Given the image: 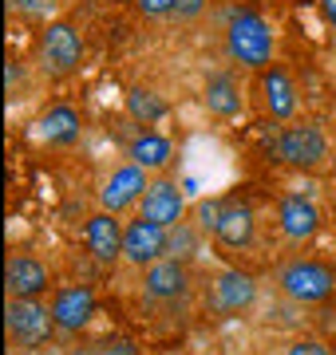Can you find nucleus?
I'll return each instance as SVG.
<instances>
[{
    "instance_id": "20",
    "label": "nucleus",
    "mask_w": 336,
    "mask_h": 355,
    "mask_svg": "<svg viewBox=\"0 0 336 355\" xmlns=\"http://www.w3.org/2000/svg\"><path fill=\"white\" fill-rule=\"evenodd\" d=\"M127 114L151 127V123H158V119L167 114V103L158 99L155 91H146V87H131V91H127Z\"/></svg>"
},
{
    "instance_id": "21",
    "label": "nucleus",
    "mask_w": 336,
    "mask_h": 355,
    "mask_svg": "<svg viewBox=\"0 0 336 355\" xmlns=\"http://www.w3.org/2000/svg\"><path fill=\"white\" fill-rule=\"evenodd\" d=\"M198 253V233L194 229H186L178 221V225L167 229V257H178V261H190V257Z\"/></svg>"
},
{
    "instance_id": "15",
    "label": "nucleus",
    "mask_w": 336,
    "mask_h": 355,
    "mask_svg": "<svg viewBox=\"0 0 336 355\" xmlns=\"http://www.w3.org/2000/svg\"><path fill=\"white\" fill-rule=\"evenodd\" d=\"M261 99H265V111L273 119H293L297 114V87L293 79L285 76V67H265L261 71Z\"/></svg>"
},
{
    "instance_id": "9",
    "label": "nucleus",
    "mask_w": 336,
    "mask_h": 355,
    "mask_svg": "<svg viewBox=\"0 0 336 355\" xmlns=\"http://www.w3.org/2000/svg\"><path fill=\"white\" fill-rule=\"evenodd\" d=\"M123 221L119 214H107L99 209L95 217H87V225H83V245H87V253L99 261V265H115L119 257H123Z\"/></svg>"
},
{
    "instance_id": "18",
    "label": "nucleus",
    "mask_w": 336,
    "mask_h": 355,
    "mask_svg": "<svg viewBox=\"0 0 336 355\" xmlns=\"http://www.w3.org/2000/svg\"><path fill=\"white\" fill-rule=\"evenodd\" d=\"M127 154H131V162L142 166V170H162L174 158V142L167 135H158V130H142V135L131 139Z\"/></svg>"
},
{
    "instance_id": "13",
    "label": "nucleus",
    "mask_w": 336,
    "mask_h": 355,
    "mask_svg": "<svg viewBox=\"0 0 336 355\" xmlns=\"http://www.w3.org/2000/svg\"><path fill=\"white\" fill-rule=\"evenodd\" d=\"M186 284H190V268L178 257H162L155 265H146V277H142V292L151 300H178Z\"/></svg>"
},
{
    "instance_id": "4",
    "label": "nucleus",
    "mask_w": 336,
    "mask_h": 355,
    "mask_svg": "<svg viewBox=\"0 0 336 355\" xmlns=\"http://www.w3.org/2000/svg\"><path fill=\"white\" fill-rule=\"evenodd\" d=\"M273 154H277V162L285 166H297V170H312V166L324 162V154H328V142H324L321 127H312V123H293V127H285L273 142Z\"/></svg>"
},
{
    "instance_id": "27",
    "label": "nucleus",
    "mask_w": 336,
    "mask_h": 355,
    "mask_svg": "<svg viewBox=\"0 0 336 355\" xmlns=\"http://www.w3.org/2000/svg\"><path fill=\"white\" fill-rule=\"evenodd\" d=\"M142 16H167L174 12V0H139Z\"/></svg>"
},
{
    "instance_id": "24",
    "label": "nucleus",
    "mask_w": 336,
    "mask_h": 355,
    "mask_svg": "<svg viewBox=\"0 0 336 355\" xmlns=\"http://www.w3.org/2000/svg\"><path fill=\"white\" fill-rule=\"evenodd\" d=\"M206 12V0H174V16L178 20H198Z\"/></svg>"
},
{
    "instance_id": "8",
    "label": "nucleus",
    "mask_w": 336,
    "mask_h": 355,
    "mask_svg": "<svg viewBox=\"0 0 336 355\" xmlns=\"http://www.w3.org/2000/svg\"><path fill=\"white\" fill-rule=\"evenodd\" d=\"M123 257L139 268L162 261V257H167V229L155 225V221H146V217L131 221V225L123 229Z\"/></svg>"
},
{
    "instance_id": "3",
    "label": "nucleus",
    "mask_w": 336,
    "mask_h": 355,
    "mask_svg": "<svg viewBox=\"0 0 336 355\" xmlns=\"http://www.w3.org/2000/svg\"><path fill=\"white\" fill-rule=\"evenodd\" d=\"M40 67L48 71L52 79L72 76L83 60V44H79V32L64 20H52V24L40 32Z\"/></svg>"
},
{
    "instance_id": "5",
    "label": "nucleus",
    "mask_w": 336,
    "mask_h": 355,
    "mask_svg": "<svg viewBox=\"0 0 336 355\" xmlns=\"http://www.w3.org/2000/svg\"><path fill=\"white\" fill-rule=\"evenodd\" d=\"M4 324H8L12 343H20V347H44L56 328L52 308H44L40 300H16V296H8Z\"/></svg>"
},
{
    "instance_id": "25",
    "label": "nucleus",
    "mask_w": 336,
    "mask_h": 355,
    "mask_svg": "<svg viewBox=\"0 0 336 355\" xmlns=\"http://www.w3.org/2000/svg\"><path fill=\"white\" fill-rule=\"evenodd\" d=\"M95 352L99 355H139V347H135L131 340H107V343H99Z\"/></svg>"
},
{
    "instance_id": "11",
    "label": "nucleus",
    "mask_w": 336,
    "mask_h": 355,
    "mask_svg": "<svg viewBox=\"0 0 336 355\" xmlns=\"http://www.w3.org/2000/svg\"><path fill=\"white\" fill-rule=\"evenodd\" d=\"M95 316V292L87 284H67V288L56 292L52 300V320L60 331H83L87 328V320Z\"/></svg>"
},
{
    "instance_id": "23",
    "label": "nucleus",
    "mask_w": 336,
    "mask_h": 355,
    "mask_svg": "<svg viewBox=\"0 0 336 355\" xmlns=\"http://www.w3.org/2000/svg\"><path fill=\"white\" fill-rule=\"evenodd\" d=\"M221 209H226V202H198V229H218V217H221Z\"/></svg>"
},
{
    "instance_id": "2",
    "label": "nucleus",
    "mask_w": 336,
    "mask_h": 355,
    "mask_svg": "<svg viewBox=\"0 0 336 355\" xmlns=\"http://www.w3.org/2000/svg\"><path fill=\"white\" fill-rule=\"evenodd\" d=\"M277 284L293 304H324L336 292V272L324 261H293L281 268Z\"/></svg>"
},
{
    "instance_id": "22",
    "label": "nucleus",
    "mask_w": 336,
    "mask_h": 355,
    "mask_svg": "<svg viewBox=\"0 0 336 355\" xmlns=\"http://www.w3.org/2000/svg\"><path fill=\"white\" fill-rule=\"evenodd\" d=\"M56 4L60 0H8V8L20 16H32V20H44V16L56 12Z\"/></svg>"
},
{
    "instance_id": "26",
    "label": "nucleus",
    "mask_w": 336,
    "mask_h": 355,
    "mask_svg": "<svg viewBox=\"0 0 336 355\" xmlns=\"http://www.w3.org/2000/svg\"><path fill=\"white\" fill-rule=\"evenodd\" d=\"M285 355H333V352H328V347H324L321 340H297Z\"/></svg>"
},
{
    "instance_id": "19",
    "label": "nucleus",
    "mask_w": 336,
    "mask_h": 355,
    "mask_svg": "<svg viewBox=\"0 0 336 355\" xmlns=\"http://www.w3.org/2000/svg\"><path fill=\"white\" fill-rule=\"evenodd\" d=\"M206 107L218 119H233L242 111V95H237V83H233L230 71H218V76L206 79Z\"/></svg>"
},
{
    "instance_id": "6",
    "label": "nucleus",
    "mask_w": 336,
    "mask_h": 355,
    "mask_svg": "<svg viewBox=\"0 0 336 355\" xmlns=\"http://www.w3.org/2000/svg\"><path fill=\"white\" fill-rule=\"evenodd\" d=\"M258 300V284L249 272L242 268H221L218 277L210 280V292H206V304L218 312V316H242L249 312Z\"/></svg>"
},
{
    "instance_id": "17",
    "label": "nucleus",
    "mask_w": 336,
    "mask_h": 355,
    "mask_svg": "<svg viewBox=\"0 0 336 355\" xmlns=\"http://www.w3.org/2000/svg\"><path fill=\"white\" fill-rule=\"evenodd\" d=\"M40 139L52 142V146H67V142L79 139V111L76 107H67V103H56L48 111L40 114Z\"/></svg>"
},
{
    "instance_id": "16",
    "label": "nucleus",
    "mask_w": 336,
    "mask_h": 355,
    "mask_svg": "<svg viewBox=\"0 0 336 355\" xmlns=\"http://www.w3.org/2000/svg\"><path fill=\"white\" fill-rule=\"evenodd\" d=\"M214 237H218V245H226V249H246V245L253 241V209L242 205V202H226Z\"/></svg>"
},
{
    "instance_id": "29",
    "label": "nucleus",
    "mask_w": 336,
    "mask_h": 355,
    "mask_svg": "<svg viewBox=\"0 0 336 355\" xmlns=\"http://www.w3.org/2000/svg\"><path fill=\"white\" fill-rule=\"evenodd\" d=\"M8 95H16V83H20V67H16V60H8Z\"/></svg>"
},
{
    "instance_id": "7",
    "label": "nucleus",
    "mask_w": 336,
    "mask_h": 355,
    "mask_svg": "<svg viewBox=\"0 0 336 355\" xmlns=\"http://www.w3.org/2000/svg\"><path fill=\"white\" fill-rule=\"evenodd\" d=\"M182 214H186V198H182L178 182L158 178V182L146 186V193H142V202H139V217H146V221L170 229V225H178L182 221Z\"/></svg>"
},
{
    "instance_id": "30",
    "label": "nucleus",
    "mask_w": 336,
    "mask_h": 355,
    "mask_svg": "<svg viewBox=\"0 0 336 355\" xmlns=\"http://www.w3.org/2000/svg\"><path fill=\"white\" fill-rule=\"evenodd\" d=\"M321 16L336 28V0H321Z\"/></svg>"
},
{
    "instance_id": "12",
    "label": "nucleus",
    "mask_w": 336,
    "mask_h": 355,
    "mask_svg": "<svg viewBox=\"0 0 336 355\" xmlns=\"http://www.w3.org/2000/svg\"><path fill=\"white\" fill-rule=\"evenodd\" d=\"M48 288H52V277H48L44 261H36V257H8V265H4V292L8 296L36 300L40 292Z\"/></svg>"
},
{
    "instance_id": "28",
    "label": "nucleus",
    "mask_w": 336,
    "mask_h": 355,
    "mask_svg": "<svg viewBox=\"0 0 336 355\" xmlns=\"http://www.w3.org/2000/svg\"><path fill=\"white\" fill-rule=\"evenodd\" d=\"M321 328H324V336H336V304L321 312Z\"/></svg>"
},
{
    "instance_id": "10",
    "label": "nucleus",
    "mask_w": 336,
    "mask_h": 355,
    "mask_svg": "<svg viewBox=\"0 0 336 355\" xmlns=\"http://www.w3.org/2000/svg\"><path fill=\"white\" fill-rule=\"evenodd\" d=\"M146 170L135 162L127 166H119L115 174L103 182V190H99V202H103L107 214H123V209H131V205H139L142 202V193H146Z\"/></svg>"
},
{
    "instance_id": "14",
    "label": "nucleus",
    "mask_w": 336,
    "mask_h": 355,
    "mask_svg": "<svg viewBox=\"0 0 336 355\" xmlns=\"http://www.w3.org/2000/svg\"><path fill=\"white\" fill-rule=\"evenodd\" d=\"M277 225H281V233L289 241H309L312 233L321 229V214H317V205H312L309 198L289 193V198H281V205H277Z\"/></svg>"
},
{
    "instance_id": "1",
    "label": "nucleus",
    "mask_w": 336,
    "mask_h": 355,
    "mask_svg": "<svg viewBox=\"0 0 336 355\" xmlns=\"http://www.w3.org/2000/svg\"><path fill=\"white\" fill-rule=\"evenodd\" d=\"M226 51L233 64L265 71L273 64V32L258 12H233L226 24Z\"/></svg>"
}]
</instances>
